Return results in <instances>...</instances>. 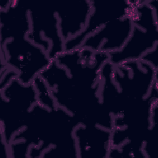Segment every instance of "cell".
<instances>
[{
    "label": "cell",
    "mask_w": 158,
    "mask_h": 158,
    "mask_svg": "<svg viewBox=\"0 0 158 158\" xmlns=\"http://www.w3.org/2000/svg\"><path fill=\"white\" fill-rule=\"evenodd\" d=\"M157 48L158 46L154 48L153 49L148 51L146 53L141 60H143L151 65H152L156 70H158L157 65Z\"/></svg>",
    "instance_id": "cell-11"
},
{
    "label": "cell",
    "mask_w": 158,
    "mask_h": 158,
    "mask_svg": "<svg viewBox=\"0 0 158 158\" xmlns=\"http://www.w3.org/2000/svg\"><path fill=\"white\" fill-rule=\"evenodd\" d=\"M55 60L68 72L75 84L88 89H99L100 75L109 54L78 48L65 51Z\"/></svg>",
    "instance_id": "cell-4"
},
{
    "label": "cell",
    "mask_w": 158,
    "mask_h": 158,
    "mask_svg": "<svg viewBox=\"0 0 158 158\" xmlns=\"http://www.w3.org/2000/svg\"><path fill=\"white\" fill-rule=\"evenodd\" d=\"M133 26L130 14L112 20L86 37L80 47L108 54L117 52L126 43Z\"/></svg>",
    "instance_id": "cell-7"
},
{
    "label": "cell",
    "mask_w": 158,
    "mask_h": 158,
    "mask_svg": "<svg viewBox=\"0 0 158 158\" xmlns=\"http://www.w3.org/2000/svg\"><path fill=\"white\" fill-rule=\"evenodd\" d=\"M156 1H134L130 11L131 33L123 48L109 54V61L117 65L141 59L148 51L158 46Z\"/></svg>",
    "instance_id": "cell-1"
},
{
    "label": "cell",
    "mask_w": 158,
    "mask_h": 158,
    "mask_svg": "<svg viewBox=\"0 0 158 158\" xmlns=\"http://www.w3.org/2000/svg\"><path fill=\"white\" fill-rule=\"evenodd\" d=\"M157 71L143 60L114 65L112 77L126 106L148 98L157 87Z\"/></svg>",
    "instance_id": "cell-3"
},
{
    "label": "cell",
    "mask_w": 158,
    "mask_h": 158,
    "mask_svg": "<svg viewBox=\"0 0 158 158\" xmlns=\"http://www.w3.org/2000/svg\"><path fill=\"white\" fill-rule=\"evenodd\" d=\"M1 44L18 38L27 37L30 30L28 4L24 1H10L1 9Z\"/></svg>",
    "instance_id": "cell-10"
},
{
    "label": "cell",
    "mask_w": 158,
    "mask_h": 158,
    "mask_svg": "<svg viewBox=\"0 0 158 158\" xmlns=\"http://www.w3.org/2000/svg\"><path fill=\"white\" fill-rule=\"evenodd\" d=\"M112 131L100 126L78 124L73 130L78 157L105 158L109 157Z\"/></svg>",
    "instance_id": "cell-8"
},
{
    "label": "cell",
    "mask_w": 158,
    "mask_h": 158,
    "mask_svg": "<svg viewBox=\"0 0 158 158\" xmlns=\"http://www.w3.org/2000/svg\"><path fill=\"white\" fill-rule=\"evenodd\" d=\"M91 9L92 2L89 0L72 1L55 5L60 35L65 42L83 31Z\"/></svg>",
    "instance_id": "cell-9"
},
{
    "label": "cell",
    "mask_w": 158,
    "mask_h": 158,
    "mask_svg": "<svg viewBox=\"0 0 158 158\" xmlns=\"http://www.w3.org/2000/svg\"><path fill=\"white\" fill-rule=\"evenodd\" d=\"M133 1H91L92 9L85 29L75 37L65 42V51H70L79 48L86 37L99 30L109 22L129 15Z\"/></svg>",
    "instance_id": "cell-6"
},
{
    "label": "cell",
    "mask_w": 158,
    "mask_h": 158,
    "mask_svg": "<svg viewBox=\"0 0 158 158\" xmlns=\"http://www.w3.org/2000/svg\"><path fill=\"white\" fill-rule=\"evenodd\" d=\"M1 48V65L14 70L23 84L33 83L53 60L43 48L27 37L9 40Z\"/></svg>",
    "instance_id": "cell-2"
},
{
    "label": "cell",
    "mask_w": 158,
    "mask_h": 158,
    "mask_svg": "<svg viewBox=\"0 0 158 158\" xmlns=\"http://www.w3.org/2000/svg\"><path fill=\"white\" fill-rule=\"evenodd\" d=\"M28 9L30 30L27 38L43 48L49 57L55 60L65 51L55 5L29 4Z\"/></svg>",
    "instance_id": "cell-5"
}]
</instances>
